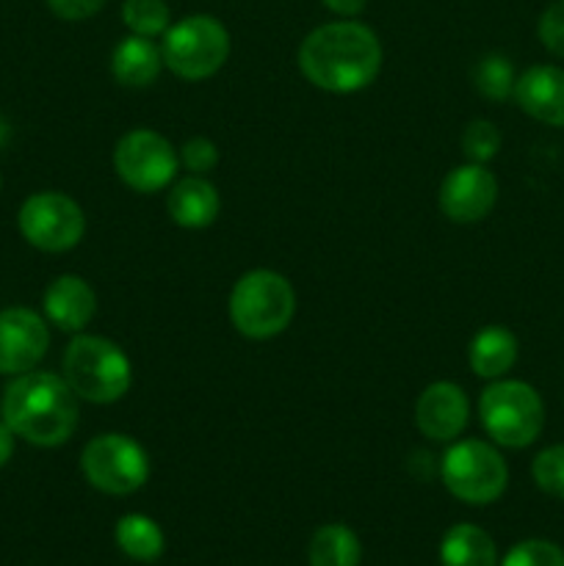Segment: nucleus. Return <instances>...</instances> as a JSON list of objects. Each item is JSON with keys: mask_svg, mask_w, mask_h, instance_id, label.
I'll list each match as a JSON object with an SVG mask.
<instances>
[{"mask_svg": "<svg viewBox=\"0 0 564 566\" xmlns=\"http://www.w3.org/2000/svg\"><path fill=\"white\" fill-rule=\"evenodd\" d=\"M160 70H164V53L158 44L147 36H130L122 39L111 53V75L116 83L130 88H147L158 81Z\"/></svg>", "mask_w": 564, "mask_h": 566, "instance_id": "nucleus-17", "label": "nucleus"}, {"mask_svg": "<svg viewBox=\"0 0 564 566\" xmlns=\"http://www.w3.org/2000/svg\"><path fill=\"white\" fill-rule=\"evenodd\" d=\"M440 479L457 501L468 506H487L506 492L509 468L490 442L459 440L442 457Z\"/></svg>", "mask_w": 564, "mask_h": 566, "instance_id": "nucleus-7", "label": "nucleus"}, {"mask_svg": "<svg viewBox=\"0 0 564 566\" xmlns=\"http://www.w3.org/2000/svg\"><path fill=\"white\" fill-rule=\"evenodd\" d=\"M81 470L94 490L105 495H133L149 479V457L133 437L97 434L81 453Z\"/></svg>", "mask_w": 564, "mask_h": 566, "instance_id": "nucleus-8", "label": "nucleus"}, {"mask_svg": "<svg viewBox=\"0 0 564 566\" xmlns=\"http://www.w3.org/2000/svg\"><path fill=\"white\" fill-rule=\"evenodd\" d=\"M0 415L14 437L39 448H55L75 434L81 409L64 376L28 370L6 387Z\"/></svg>", "mask_w": 564, "mask_h": 566, "instance_id": "nucleus-2", "label": "nucleus"}, {"mask_svg": "<svg viewBox=\"0 0 564 566\" xmlns=\"http://www.w3.org/2000/svg\"><path fill=\"white\" fill-rule=\"evenodd\" d=\"M180 166V155L160 133L136 127L125 133L114 147V169L127 188L155 193L171 186Z\"/></svg>", "mask_w": 564, "mask_h": 566, "instance_id": "nucleus-10", "label": "nucleus"}, {"mask_svg": "<svg viewBox=\"0 0 564 566\" xmlns=\"http://www.w3.org/2000/svg\"><path fill=\"white\" fill-rule=\"evenodd\" d=\"M442 216L453 224H476L487 219L498 202V180L484 164L457 166L442 180L437 193Z\"/></svg>", "mask_w": 564, "mask_h": 566, "instance_id": "nucleus-11", "label": "nucleus"}, {"mask_svg": "<svg viewBox=\"0 0 564 566\" xmlns=\"http://www.w3.org/2000/svg\"><path fill=\"white\" fill-rule=\"evenodd\" d=\"M321 3H324L332 14L343 17V20H352V17L363 14L368 0H321Z\"/></svg>", "mask_w": 564, "mask_h": 566, "instance_id": "nucleus-30", "label": "nucleus"}, {"mask_svg": "<svg viewBox=\"0 0 564 566\" xmlns=\"http://www.w3.org/2000/svg\"><path fill=\"white\" fill-rule=\"evenodd\" d=\"M50 346L48 324L28 307L0 310V374L22 376L36 368Z\"/></svg>", "mask_w": 564, "mask_h": 566, "instance_id": "nucleus-12", "label": "nucleus"}, {"mask_svg": "<svg viewBox=\"0 0 564 566\" xmlns=\"http://www.w3.org/2000/svg\"><path fill=\"white\" fill-rule=\"evenodd\" d=\"M514 81H518V75H514V66L506 55L492 53L473 66L476 92L492 103H503L506 97H512Z\"/></svg>", "mask_w": 564, "mask_h": 566, "instance_id": "nucleus-22", "label": "nucleus"}, {"mask_svg": "<svg viewBox=\"0 0 564 566\" xmlns=\"http://www.w3.org/2000/svg\"><path fill=\"white\" fill-rule=\"evenodd\" d=\"M531 475L545 495L564 501V446H551L536 453L531 462Z\"/></svg>", "mask_w": 564, "mask_h": 566, "instance_id": "nucleus-25", "label": "nucleus"}, {"mask_svg": "<svg viewBox=\"0 0 564 566\" xmlns=\"http://www.w3.org/2000/svg\"><path fill=\"white\" fill-rule=\"evenodd\" d=\"M177 155H180V164L186 166L191 175H205V171H210L219 164V147L205 136L188 138Z\"/></svg>", "mask_w": 564, "mask_h": 566, "instance_id": "nucleus-28", "label": "nucleus"}, {"mask_svg": "<svg viewBox=\"0 0 564 566\" xmlns=\"http://www.w3.org/2000/svg\"><path fill=\"white\" fill-rule=\"evenodd\" d=\"M48 6L59 20L81 22L97 14L105 6V0H48Z\"/></svg>", "mask_w": 564, "mask_h": 566, "instance_id": "nucleus-29", "label": "nucleus"}, {"mask_svg": "<svg viewBox=\"0 0 564 566\" xmlns=\"http://www.w3.org/2000/svg\"><path fill=\"white\" fill-rule=\"evenodd\" d=\"M164 66L182 81H205L230 59V33L210 14H188L171 22L160 42Z\"/></svg>", "mask_w": 564, "mask_h": 566, "instance_id": "nucleus-6", "label": "nucleus"}, {"mask_svg": "<svg viewBox=\"0 0 564 566\" xmlns=\"http://www.w3.org/2000/svg\"><path fill=\"white\" fill-rule=\"evenodd\" d=\"M6 136H9V130H6V122H3V119H0V144H3V142H6Z\"/></svg>", "mask_w": 564, "mask_h": 566, "instance_id": "nucleus-32", "label": "nucleus"}, {"mask_svg": "<svg viewBox=\"0 0 564 566\" xmlns=\"http://www.w3.org/2000/svg\"><path fill=\"white\" fill-rule=\"evenodd\" d=\"M468 363L479 379H503L518 363V337L506 326H484L470 340Z\"/></svg>", "mask_w": 564, "mask_h": 566, "instance_id": "nucleus-18", "label": "nucleus"}, {"mask_svg": "<svg viewBox=\"0 0 564 566\" xmlns=\"http://www.w3.org/2000/svg\"><path fill=\"white\" fill-rule=\"evenodd\" d=\"M514 103L531 119L551 127H564V70L553 64L529 66L518 75L512 92Z\"/></svg>", "mask_w": 564, "mask_h": 566, "instance_id": "nucleus-14", "label": "nucleus"}, {"mask_svg": "<svg viewBox=\"0 0 564 566\" xmlns=\"http://www.w3.org/2000/svg\"><path fill=\"white\" fill-rule=\"evenodd\" d=\"M536 33H540V42L547 53L564 59V0H556L542 11Z\"/></svg>", "mask_w": 564, "mask_h": 566, "instance_id": "nucleus-27", "label": "nucleus"}, {"mask_svg": "<svg viewBox=\"0 0 564 566\" xmlns=\"http://www.w3.org/2000/svg\"><path fill=\"white\" fill-rule=\"evenodd\" d=\"M14 453V431L6 426V420H0V468H6Z\"/></svg>", "mask_w": 564, "mask_h": 566, "instance_id": "nucleus-31", "label": "nucleus"}, {"mask_svg": "<svg viewBox=\"0 0 564 566\" xmlns=\"http://www.w3.org/2000/svg\"><path fill=\"white\" fill-rule=\"evenodd\" d=\"M64 381L88 403H114L133 385V365L114 340L77 332L64 352Z\"/></svg>", "mask_w": 564, "mask_h": 566, "instance_id": "nucleus-4", "label": "nucleus"}, {"mask_svg": "<svg viewBox=\"0 0 564 566\" xmlns=\"http://www.w3.org/2000/svg\"><path fill=\"white\" fill-rule=\"evenodd\" d=\"M501 149V130L490 119H473L462 133V153L470 164H490Z\"/></svg>", "mask_w": 564, "mask_h": 566, "instance_id": "nucleus-24", "label": "nucleus"}, {"mask_svg": "<svg viewBox=\"0 0 564 566\" xmlns=\"http://www.w3.org/2000/svg\"><path fill=\"white\" fill-rule=\"evenodd\" d=\"M442 566H498L492 536L473 523H459L446 531L440 542Z\"/></svg>", "mask_w": 564, "mask_h": 566, "instance_id": "nucleus-19", "label": "nucleus"}, {"mask_svg": "<svg viewBox=\"0 0 564 566\" xmlns=\"http://www.w3.org/2000/svg\"><path fill=\"white\" fill-rule=\"evenodd\" d=\"M116 545L133 562H155L164 553V531L147 514H125L116 523Z\"/></svg>", "mask_w": 564, "mask_h": 566, "instance_id": "nucleus-21", "label": "nucleus"}, {"mask_svg": "<svg viewBox=\"0 0 564 566\" xmlns=\"http://www.w3.org/2000/svg\"><path fill=\"white\" fill-rule=\"evenodd\" d=\"M296 64L321 92L354 94L368 88L379 75L382 44L374 28L357 20L324 22L299 44Z\"/></svg>", "mask_w": 564, "mask_h": 566, "instance_id": "nucleus-1", "label": "nucleus"}, {"mask_svg": "<svg viewBox=\"0 0 564 566\" xmlns=\"http://www.w3.org/2000/svg\"><path fill=\"white\" fill-rule=\"evenodd\" d=\"M166 210L182 230H205L219 219L221 199L213 182L202 175H188L169 188Z\"/></svg>", "mask_w": 564, "mask_h": 566, "instance_id": "nucleus-16", "label": "nucleus"}, {"mask_svg": "<svg viewBox=\"0 0 564 566\" xmlns=\"http://www.w3.org/2000/svg\"><path fill=\"white\" fill-rule=\"evenodd\" d=\"M501 566H564V551L545 539H525L506 553Z\"/></svg>", "mask_w": 564, "mask_h": 566, "instance_id": "nucleus-26", "label": "nucleus"}, {"mask_svg": "<svg viewBox=\"0 0 564 566\" xmlns=\"http://www.w3.org/2000/svg\"><path fill=\"white\" fill-rule=\"evenodd\" d=\"M230 321L249 340H271L291 326L296 293L288 276L271 269H254L238 276L230 291Z\"/></svg>", "mask_w": 564, "mask_h": 566, "instance_id": "nucleus-3", "label": "nucleus"}, {"mask_svg": "<svg viewBox=\"0 0 564 566\" xmlns=\"http://www.w3.org/2000/svg\"><path fill=\"white\" fill-rule=\"evenodd\" d=\"M363 547L357 534L341 523L321 525L307 547L310 566H359Z\"/></svg>", "mask_w": 564, "mask_h": 566, "instance_id": "nucleus-20", "label": "nucleus"}, {"mask_svg": "<svg viewBox=\"0 0 564 566\" xmlns=\"http://www.w3.org/2000/svg\"><path fill=\"white\" fill-rule=\"evenodd\" d=\"M22 238L39 252H70L86 235V216L72 197L61 191H39L22 202L17 216Z\"/></svg>", "mask_w": 564, "mask_h": 566, "instance_id": "nucleus-9", "label": "nucleus"}, {"mask_svg": "<svg viewBox=\"0 0 564 566\" xmlns=\"http://www.w3.org/2000/svg\"><path fill=\"white\" fill-rule=\"evenodd\" d=\"M122 22L136 36H164L171 25V11L166 0H125L122 3Z\"/></svg>", "mask_w": 564, "mask_h": 566, "instance_id": "nucleus-23", "label": "nucleus"}, {"mask_svg": "<svg viewBox=\"0 0 564 566\" xmlns=\"http://www.w3.org/2000/svg\"><path fill=\"white\" fill-rule=\"evenodd\" d=\"M42 307L50 324L59 326L61 332L77 335L92 324L94 313H97V293L83 276L61 274L44 291Z\"/></svg>", "mask_w": 564, "mask_h": 566, "instance_id": "nucleus-15", "label": "nucleus"}, {"mask_svg": "<svg viewBox=\"0 0 564 566\" xmlns=\"http://www.w3.org/2000/svg\"><path fill=\"white\" fill-rule=\"evenodd\" d=\"M479 418L495 446L529 448L545 429V403L529 381L495 379L479 398Z\"/></svg>", "mask_w": 564, "mask_h": 566, "instance_id": "nucleus-5", "label": "nucleus"}, {"mask_svg": "<svg viewBox=\"0 0 564 566\" xmlns=\"http://www.w3.org/2000/svg\"><path fill=\"white\" fill-rule=\"evenodd\" d=\"M470 420L468 396L453 381H431L415 401V426L431 442H453Z\"/></svg>", "mask_w": 564, "mask_h": 566, "instance_id": "nucleus-13", "label": "nucleus"}]
</instances>
